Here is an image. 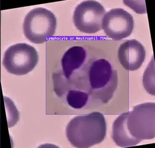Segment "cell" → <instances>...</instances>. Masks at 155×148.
<instances>
[{"label":"cell","mask_w":155,"mask_h":148,"mask_svg":"<svg viewBox=\"0 0 155 148\" xmlns=\"http://www.w3.org/2000/svg\"><path fill=\"white\" fill-rule=\"evenodd\" d=\"M88 74L92 93L93 109L106 104L117 89V71L105 59L96 60L88 65Z\"/></svg>","instance_id":"3"},{"label":"cell","mask_w":155,"mask_h":148,"mask_svg":"<svg viewBox=\"0 0 155 148\" xmlns=\"http://www.w3.org/2000/svg\"><path fill=\"white\" fill-rule=\"evenodd\" d=\"M38 61V53L35 48L28 44L18 43L5 51L3 64L8 72L21 76L31 71Z\"/></svg>","instance_id":"5"},{"label":"cell","mask_w":155,"mask_h":148,"mask_svg":"<svg viewBox=\"0 0 155 148\" xmlns=\"http://www.w3.org/2000/svg\"><path fill=\"white\" fill-rule=\"evenodd\" d=\"M57 26V18L51 11L43 8H37L27 14L23 28L27 39L32 43L40 44L54 35Z\"/></svg>","instance_id":"4"},{"label":"cell","mask_w":155,"mask_h":148,"mask_svg":"<svg viewBox=\"0 0 155 148\" xmlns=\"http://www.w3.org/2000/svg\"><path fill=\"white\" fill-rule=\"evenodd\" d=\"M124 2L126 5L139 14H143L147 12L146 6L145 5H144L145 3H135L132 1H124Z\"/></svg>","instance_id":"11"},{"label":"cell","mask_w":155,"mask_h":148,"mask_svg":"<svg viewBox=\"0 0 155 148\" xmlns=\"http://www.w3.org/2000/svg\"><path fill=\"white\" fill-rule=\"evenodd\" d=\"M105 13L104 7L98 2L85 1L75 8L73 16L74 23L80 32L95 33L102 29V21Z\"/></svg>","instance_id":"6"},{"label":"cell","mask_w":155,"mask_h":148,"mask_svg":"<svg viewBox=\"0 0 155 148\" xmlns=\"http://www.w3.org/2000/svg\"><path fill=\"white\" fill-rule=\"evenodd\" d=\"M86 57V51L82 47L77 46L70 48L62 58V70L59 72L65 78L69 77L83 66Z\"/></svg>","instance_id":"9"},{"label":"cell","mask_w":155,"mask_h":148,"mask_svg":"<svg viewBox=\"0 0 155 148\" xmlns=\"http://www.w3.org/2000/svg\"><path fill=\"white\" fill-rule=\"evenodd\" d=\"M143 86L146 91L150 95L154 96L155 67L153 57L143 74Z\"/></svg>","instance_id":"10"},{"label":"cell","mask_w":155,"mask_h":148,"mask_svg":"<svg viewBox=\"0 0 155 148\" xmlns=\"http://www.w3.org/2000/svg\"><path fill=\"white\" fill-rule=\"evenodd\" d=\"M155 136V104H141L118 117L112 125V138L122 147L137 145Z\"/></svg>","instance_id":"1"},{"label":"cell","mask_w":155,"mask_h":148,"mask_svg":"<svg viewBox=\"0 0 155 148\" xmlns=\"http://www.w3.org/2000/svg\"><path fill=\"white\" fill-rule=\"evenodd\" d=\"M106 129L104 115L94 112L71 119L67 125L66 133L68 140L74 147L87 148L103 141Z\"/></svg>","instance_id":"2"},{"label":"cell","mask_w":155,"mask_h":148,"mask_svg":"<svg viewBox=\"0 0 155 148\" xmlns=\"http://www.w3.org/2000/svg\"><path fill=\"white\" fill-rule=\"evenodd\" d=\"M118 56L120 63L125 70L134 71L140 68L144 62L146 52L140 42L131 39L120 46Z\"/></svg>","instance_id":"8"},{"label":"cell","mask_w":155,"mask_h":148,"mask_svg":"<svg viewBox=\"0 0 155 148\" xmlns=\"http://www.w3.org/2000/svg\"><path fill=\"white\" fill-rule=\"evenodd\" d=\"M102 26L108 37L121 40L131 35L134 28V20L132 15L124 9L114 8L105 13Z\"/></svg>","instance_id":"7"}]
</instances>
